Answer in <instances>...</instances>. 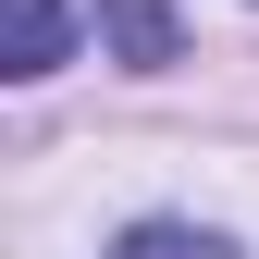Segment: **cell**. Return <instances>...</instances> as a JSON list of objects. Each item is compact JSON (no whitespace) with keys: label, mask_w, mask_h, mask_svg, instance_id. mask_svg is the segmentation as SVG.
<instances>
[{"label":"cell","mask_w":259,"mask_h":259,"mask_svg":"<svg viewBox=\"0 0 259 259\" xmlns=\"http://www.w3.org/2000/svg\"><path fill=\"white\" fill-rule=\"evenodd\" d=\"M62 37H74V25H62V0H0V50H13L0 74H25V87L62 74Z\"/></svg>","instance_id":"obj_2"},{"label":"cell","mask_w":259,"mask_h":259,"mask_svg":"<svg viewBox=\"0 0 259 259\" xmlns=\"http://www.w3.org/2000/svg\"><path fill=\"white\" fill-rule=\"evenodd\" d=\"M99 37L123 74H173L185 62V25H173V0H99Z\"/></svg>","instance_id":"obj_1"},{"label":"cell","mask_w":259,"mask_h":259,"mask_svg":"<svg viewBox=\"0 0 259 259\" xmlns=\"http://www.w3.org/2000/svg\"><path fill=\"white\" fill-rule=\"evenodd\" d=\"M111 259H235V247H222V235H198V222H136Z\"/></svg>","instance_id":"obj_3"}]
</instances>
